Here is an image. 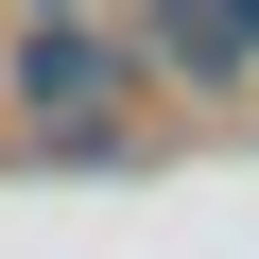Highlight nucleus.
Masks as SVG:
<instances>
[{
	"instance_id": "nucleus-1",
	"label": "nucleus",
	"mask_w": 259,
	"mask_h": 259,
	"mask_svg": "<svg viewBox=\"0 0 259 259\" xmlns=\"http://www.w3.org/2000/svg\"><path fill=\"white\" fill-rule=\"evenodd\" d=\"M121 87H139V52H121L104 18H35V35H18L35 156H121Z\"/></svg>"
},
{
	"instance_id": "nucleus-2",
	"label": "nucleus",
	"mask_w": 259,
	"mask_h": 259,
	"mask_svg": "<svg viewBox=\"0 0 259 259\" xmlns=\"http://www.w3.org/2000/svg\"><path fill=\"white\" fill-rule=\"evenodd\" d=\"M35 18H87V0H35Z\"/></svg>"
},
{
	"instance_id": "nucleus-3",
	"label": "nucleus",
	"mask_w": 259,
	"mask_h": 259,
	"mask_svg": "<svg viewBox=\"0 0 259 259\" xmlns=\"http://www.w3.org/2000/svg\"><path fill=\"white\" fill-rule=\"evenodd\" d=\"M225 18H242V35H259V0H225Z\"/></svg>"
}]
</instances>
